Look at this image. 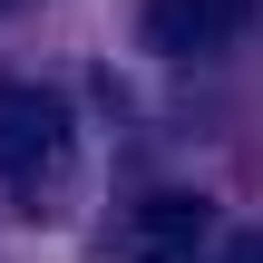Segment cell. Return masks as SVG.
<instances>
[{"instance_id":"2","label":"cell","mask_w":263,"mask_h":263,"mask_svg":"<svg viewBox=\"0 0 263 263\" xmlns=\"http://www.w3.org/2000/svg\"><path fill=\"white\" fill-rule=\"evenodd\" d=\"M263 0H146V49L156 59H205V49H224V39H244L254 29Z\"/></svg>"},{"instance_id":"3","label":"cell","mask_w":263,"mask_h":263,"mask_svg":"<svg viewBox=\"0 0 263 263\" xmlns=\"http://www.w3.org/2000/svg\"><path fill=\"white\" fill-rule=\"evenodd\" d=\"M195 244H205V195H156V205L137 215V234H127L137 263H185Z\"/></svg>"},{"instance_id":"1","label":"cell","mask_w":263,"mask_h":263,"mask_svg":"<svg viewBox=\"0 0 263 263\" xmlns=\"http://www.w3.org/2000/svg\"><path fill=\"white\" fill-rule=\"evenodd\" d=\"M68 156V107L29 78H0V185H39Z\"/></svg>"},{"instance_id":"4","label":"cell","mask_w":263,"mask_h":263,"mask_svg":"<svg viewBox=\"0 0 263 263\" xmlns=\"http://www.w3.org/2000/svg\"><path fill=\"white\" fill-rule=\"evenodd\" d=\"M215 263H263V234H234V244H224Z\"/></svg>"},{"instance_id":"5","label":"cell","mask_w":263,"mask_h":263,"mask_svg":"<svg viewBox=\"0 0 263 263\" xmlns=\"http://www.w3.org/2000/svg\"><path fill=\"white\" fill-rule=\"evenodd\" d=\"M0 10H20V0H0Z\"/></svg>"}]
</instances>
